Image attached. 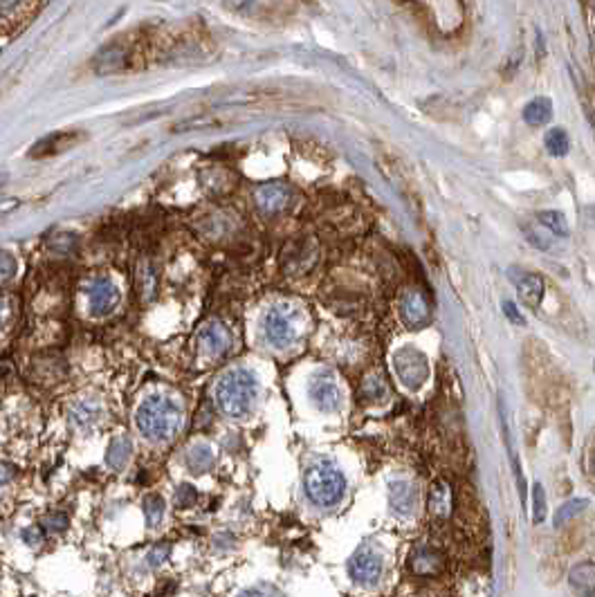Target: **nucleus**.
Wrapping results in <instances>:
<instances>
[{
	"instance_id": "nucleus-1",
	"label": "nucleus",
	"mask_w": 595,
	"mask_h": 597,
	"mask_svg": "<svg viewBox=\"0 0 595 597\" xmlns=\"http://www.w3.org/2000/svg\"><path fill=\"white\" fill-rule=\"evenodd\" d=\"M182 420H184L182 404L174 395H166V393L149 395L147 400L137 406V414H135L137 429L142 431V436H147L153 443L171 440V438L182 429Z\"/></svg>"
},
{
	"instance_id": "nucleus-2",
	"label": "nucleus",
	"mask_w": 595,
	"mask_h": 597,
	"mask_svg": "<svg viewBox=\"0 0 595 597\" xmlns=\"http://www.w3.org/2000/svg\"><path fill=\"white\" fill-rule=\"evenodd\" d=\"M256 395H259V382L252 370L247 368H232L216 384L218 406L232 418L245 416L254 406Z\"/></svg>"
},
{
	"instance_id": "nucleus-3",
	"label": "nucleus",
	"mask_w": 595,
	"mask_h": 597,
	"mask_svg": "<svg viewBox=\"0 0 595 597\" xmlns=\"http://www.w3.org/2000/svg\"><path fill=\"white\" fill-rule=\"evenodd\" d=\"M303 487H306V494L314 506L330 508V506H337L344 492H346V479H344V474L335 465H330V462H317V465H312L306 472Z\"/></svg>"
},
{
	"instance_id": "nucleus-4",
	"label": "nucleus",
	"mask_w": 595,
	"mask_h": 597,
	"mask_svg": "<svg viewBox=\"0 0 595 597\" xmlns=\"http://www.w3.org/2000/svg\"><path fill=\"white\" fill-rule=\"evenodd\" d=\"M261 330L274 348H288L297 339V317L288 306H274L263 317Z\"/></svg>"
},
{
	"instance_id": "nucleus-5",
	"label": "nucleus",
	"mask_w": 595,
	"mask_h": 597,
	"mask_svg": "<svg viewBox=\"0 0 595 597\" xmlns=\"http://www.w3.org/2000/svg\"><path fill=\"white\" fill-rule=\"evenodd\" d=\"M393 368L407 389H420L429 377L427 357L414 346H404L393 355Z\"/></svg>"
},
{
	"instance_id": "nucleus-6",
	"label": "nucleus",
	"mask_w": 595,
	"mask_h": 597,
	"mask_svg": "<svg viewBox=\"0 0 595 597\" xmlns=\"http://www.w3.org/2000/svg\"><path fill=\"white\" fill-rule=\"evenodd\" d=\"M196 343H198V353L207 357V360H220L232 348V333L222 322L214 319L200 328Z\"/></svg>"
},
{
	"instance_id": "nucleus-7",
	"label": "nucleus",
	"mask_w": 595,
	"mask_h": 597,
	"mask_svg": "<svg viewBox=\"0 0 595 597\" xmlns=\"http://www.w3.org/2000/svg\"><path fill=\"white\" fill-rule=\"evenodd\" d=\"M348 575L360 586H375L382 575V557L373 548L357 550L348 559Z\"/></svg>"
},
{
	"instance_id": "nucleus-8",
	"label": "nucleus",
	"mask_w": 595,
	"mask_h": 597,
	"mask_svg": "<svg viewBox=\"0 0 595 597\" xmlns=\"http://www.w3.org/2000/svg\"><path fill=\"white\" fill-rule=\"evenodd\" d=\"M254 203L261 214L276 216V214H281V211H285L290 207V203H293V189L283 182H268L256 189Z\"/></svg>"
},
{
	"instance_id": "nucleus-9",
	"label": "nucleus",
	"mask_w": 595,
	"mask_h": 597,
	"mask_svg": "<svg viewBox=\"0 0 595 597\" xmlns=\"http://www.w3.org/2000/svg\"><path fill=\"white\" fill-rule=\"evenodd\" d=\"M88 303H90V312L95 317H108L119 303V292L113 285V281L108 278H95L88 285Z\"/></svg>"
},
{
	"instance_id": "nucleus-10",
	"label": "nucleus",
	"mask_w": 595,
	"mask_h": 597,
	"mask_svg": "<svg viewBox=\"0 0 595 597\" xmlns=\"http://www.w3.org/2000/svg\"><path fill=\"white\" fill-rule=\"evenodd\" d=\"M400 312H402V319L409 328H420L429 322L431 317V308L427 299L420 295L416 290H407L402 299H400Z\"/></svg>"
},
{
	"instance_id": "nucleus-11",
	"label": "nucleus",
	"mask_w": 595,
	"mask_h": 597,
	"mask_svg": "<svg viewBox=\"0 0 595 597\" xmlns=\"http://www.w3.org/2000/svg\"><path fill=\"white\" fill-rule=\"evenodd\" d=\"M310 397L322 411H335L339 406V389L333 377H317L310 384Z\"/></svg>"
},
{
	"instance_id": "nucleus-12",
	"label": "nucleus",
	"mask_w": 595,
	"mask_h": 597,
	"mask_svg": "<svg viewBox=\"0 0 595 597\" xmlns=\"http://www.w3.org/2000/svg\"><path fill=\"white\" fill-rule=\"evenodd\" d=\"M568 584L579 597L595 595V562H582L568 573Z\"/></svg>"
},
{
	"instance_id": "nucleus-13",
	"label": "nucleus",
	"mask_w": 595,
	"mask_h": 597,
	"mask_svg": "<svg viewBox=\"0 0 595 597\" xmlns=\"http://www.w3.org/2000/svg\"><path fill=\"white\" fill-rule=\"evenodd\" d=\"M517 292L523 303H528L531 308H537L544 297V278L533 272H523L517 278Z\"/></svg>"
},
{
	"instance_id": "nucleus-14",
	"label": "nucleus",
	"mask_w": 595,
	"mask_h": 597,
	"mask_svg": "<svg viewBox=\"0 0 595 597\" xmlns=\"http://www.w3.org/2000/svg\"><path fill=\"white\" fill-rule=\"evenodd\" d=\"M414 564V570H416V575L420 577H431L436 575L438 570L443 568V557L436 552L434 548H427V546H422L418 550V555L412 559Z\"/></svg>"
},
{
	"instance_id": "nucleus-15",
	"label": "nucleus",
	"mask_w": 595,
	"mask_h": 597,
	"mask_svg": "<svg viewBox=\"0 0 595 597\" xmlns=\"http://www.w3.org/2000/svg\"><path fill=\"white\" fill-rule=\"evenodd\" d=\"M130 454H133V445H130L128 438L126 436L115 438L108 445V452H106V465L110 470H122L130 460Z\"/></svg>"
},
{
	"instance_id": "nucleus-16",
	"label": "nucleus",
	"mask_w": 595,
	"mask_h": 597,
	"mask_svg": "<svg viewBox=\"0 0 595 597\" xmlns=\"http://www.w3.org/2000/svg\"><path fill=\"white\" fill-rule=\"evenodd\" d=\"M99 416H101V406L95 400H81V402H76L70 411L72 422L81 429H90L92 424L99 420Z\"/></svg>"
},
{
	"instance_id": "nucleus-17",
	"label": "nucleus",
	"mask_w": 595,
	"mask_h": 597,
	"mask_svg": "<svg viewBox=\"0 0 595 597\" xmlns=\"http://www.w3.org/2000/svg\"><path fill=\"white\" fill-rule=\"evenodd\" d=\"M74 135H70V132H57V135H52V137H45L38 142L34 149L30 151L32 157H47V155H55L63 149H68V146H72L74 142Z\"/></svg>"
},
{
	"instance_id": "nucleus-18",
	"label": "nucleus",
	"mask_w": 595,
	"mask_h": 597,
	"mask_svg": "<svg viewBox=\"0 0 595 597\" xmlns=\"http://www.w3.org/2000/svg\"><path fill=\"white\" fill-rule=\"evenodd\" d=\"M157 272L153 265L144 263L140 265V272H137V295L144 303H151L157 295Z\"/></svg>"
},
{
	"instance_id": "nucleus-19",
	"label": "nucleus",
	"mask_w": 595,
	"mask_h": 597,
	"mask_svg": "<svg viewBox=\"0 0 595 597\" xmlns=\"http://www.w3.org/2000/svg\"><path fill=\"white\" fill-rule=\"evenodd\" d=\"M550 117H552V103L548 97H537L523 108V119H526V124H531V126L546 124V122H550Z\"/></svg>"
},
{
	"instance_id": "nucleus-20",
	"label": "nucleus",
	"mask_w": 595,
	"mask_h": 597,
	"mask_svg": "<svg viewBox=\"0 0 595 597\" xmlns=\"http://www.w3.org/2000/svg\"><path fill=\"white\" fill-rule=\"evenodd\" d=\"M414 503H416V489L412 485L404 481L391 485V506L395 512L409 514L414 510Z\"/></svg>"
},
{
	"instance_id": "nucleus-21",
	"label": "nucleus",
	"mask_w": 595,
	"mask_h": 597,
	"mask_svg": "<svg viewBox=\"0 0 595 597\" xmlns=\"http://www.w3.org/2000/svg\"><path fill=\"white\" fill-rule=\"evenodd\" d=\"M187 465L193 474H205L214 465V452L207 445H196L187 452Z\"/></svg>"
},
{
	"instance_id": "nucleus-22",
	"label": "nucleus",
	"mask_w": 595,
	"mask_h": 597,
	"mask_svg": "<svg viewBox=\"0 0 595 597\" xmlns=\"http://www.w3.org/2000/svg\"><path fill=\"white\" fill-rule=\"evenodd\" d=\"M142 510H144V516H147V523L149 528H157L162 521V516H164V501L160 494H149L147 499H144L142 503Z\"/></svg>"
},
{
	"instance_id": "nucleus-23",
	"label": "nucleus",
	"mask_w": 595,
	"mask_h": 597,
	"mask_svg": "<svg viewBox=\"0 0 595 597\" xmlns=\"http://www.w3.org/2000/svg\"><path fill=\"white\" fill-rule=\"evenodd\" d=\"M539 222L544 224V227H548L552 234L568 236V222H566L564 214H560V211H541Z\"/></svg>"
},
{
	"instance_id": "nucleus-24",
	"label": "nucleus",
	"mask_w": 595,
	"mask_h": 597,
	"mask_svg": "<svg viewBox=\"0 0 595 597\" xmlns=\"http://www.w3.org/2000/svg\"><path fill=\"white\" fill-rule=\"evenodd\" d=\"M546 149L555 157H562V155L568 153V135L562 128H552L548 132V135H546Z\"/></svg>"
},
{
	"instance_id": "nucleus-25",
	"label": "nucleus",
	"mask_w": 595,
	"mask_h": 597,
	"mask_svg": "<svg viewBox=\"0 0 595 597\" xmlns=\"http://www.w3.org/2000/svg\"><path fill=\"white\" fill-rule=\"evenodd\" d=\"M586 506H589L586 499H573V501L564 503V506L557 510V514H555V525H562V523H566L568 519H573V516H577Z\"/></svg>"
},
{
	"instance_id": "nucleus-26",
	"label": "nucleus",
	"mask_w": 595,
	"mask_h": 597,
	"mask_svg": "<svg viewBox=\"0 0 595 597\" xmlns=\"http://www.w3.org/2000/svg\"><path fill=\"white\" fill-rule=\"evenodd\" d=\"M385 382H382L380 375L371 373V375H366L364 382H362V393L364 397H375V400H380V397H385Z\"/></svg>"
},
{
	"instance_id": "nucleus-27",
	"label": "nucleus",
	"mask_w": 595,
	"mask_h": 597,
	"mask_svg": "<svg viewBox=\"0 0 595 597\" xmlns=\"http://www.w3.org/2000/svg\"><path fill=\"white\" fill-rule=\"evenodd\" d=\"M76 245V236L70 234V232H57L55 236L50 238V247L55 249V251H61V254H68V251H72Z\"/></svg>"
},
{
	"instance_id": "nucleus-28",
	"label": "nucleus",
	"mask_w": 595,
	"mask_h": 597,
	"mask_svg": "<svg viewBox=\"0 0 595 597\" xmlns=\"http://www.w3.org/2000/svg\"><path fill=\"white\" fill-rule=\"evenodd\" d=\"M533 503H535V512H533V521L535 523H541L544 521V516H546V494H544V487H541V483H535L533 485Z\"/></svg>"
},
{
	"instance_id": "nucleus-29",
	"label": "nucleus",
	"mask_w": 595,
	"mask_h": 597,
	"mask_svg": "<svg viewBox=\"0 0 595 597\" xmlns=\"http://www.w3.org/2000/svg\"><path fill=\"white\" fill-rule=\"evenodd\" d=\"M14 274H16V258L11 256L9 251L0 249V283L9 281Z\"/></svg>"
},
{
	"instance_id": "nucleus-30",
	"label": "nucleus",
	"mask_w": 595,
	"mask_h": 597,
	"mask_svg": "<svg viewBox=\"0 0 595 597\" xmlns=\"http://www.w3.org/2000/svg\"><path fill=\"white\" fill-rule=\"evenodd\" d=\"M196 499H198L196 487L189 485V483H184V485L178 487V492H176V506L178 508H189V506H193V503H196Z\"/></svg>"
},
{
	"instance_id": "nucleus-31",
	"label": "nucleus",
	"mask_w": 595,
	"mask_h": 597,
	"mask_svg": "<svg viewBox=\"0 0 595 597\" xmlns=\"http://www.w3.org/2000/svg\"><path fill=\"white\" fill-rule=\"evenodd\" d=\"M45 528L52 530V533H63V530L68 528V516H65L63 512L50 514L47 519H45Z\"/></svg>"
},
{
	"instance_id": "nucleus-32",
	"label": "nucleus",
	"mask_w": 595,
	"mask_h": 597,
	"mask_svg": "<svg viewBox=\"0 0 595 597\" xmlns=\"http://www.w3.org/2000/svg\"><path fill=\"white\" fill-rule=\"evenodd\" d=\"M169 552H171V546H169V543H162V546H155V548L149 552V557H147V559H149V566H153V568H155V566H160V564L166 559V557H169Z\"/></svg>"
},
{
	"instance_id": "nucleus-33",
	"label": "nucleus",
	"mask_w": 595,
	"mask_h": 597,
	"mask_svg": "<svg viewBox=\"0 0 595 597\" xmlns=\"http://www.w3.org/2000/svg\"><path fill=\"white\" fill-rule=\"evenodd\" d=\"M23 539H25L28 546H38V543L43 541V530L41 528H28L23 533Z\"/></svg>"
},
{
	"instance_id": "nucleus-34",
	"label": "nucleus",
	"mask_w": 595,
	"mask_h": 597,
	"mask_svg": "<svg viewBox=\"0 0 595 597\" xmlns=\"http://www.w3.org/2000/svg\"><path fill=\"white\" fill-rule=\"evenodd\" d=\"M504 312H506V317L512 324H517V326L523 324V317H521V312L517 310V306H514L512 301H504Z\"/></svg>"
},
{
	"instance_id": "nucleus-35",
	"label": "nucleus",
	"mask_w": 595,
	"mask_h": 597,
	"mask_svg": "<svg viewBox=\"0 0 595 597\" xmlns=\"http://www.w3.org/2000/svg\"><path fill=\"white\" fill-rule=\"evenodd\" d=\"M14 476H16L14 465H9V462H0V485H7Z\"/></svg>"
},
{
	"instance_id": "nucleus-36",
	"label": "nucleus",
	"mask_w": 595,
	"mask_h": 597,
	"mask_svg": "<svg viewBox=\"0 0 595 597\" xmlns=\"http://www.w3.org/2000/svg\"><path fill=\"white\" fill-rule=\"evenodd\" d=\"M238 597H281L279 593H274L270 589H249L245 593H241Z\"/></svg>"
},
{
	"instance_id": "nucleus-37",
	"label": "nucleus",
	"mask_w": 595,
	"mask_h": 597,
	"mask_svg": "<svg viewBox=\"0 0 595 597\" xmlns=\"http://www.w3.org/2000/svg\"><path fill=\"white\" fill-rule=\"evenodd\" d=\"M9 317H11V303H9V299L0 297V328L9 322Z\"/></svg>"
},
{
	"instance_id": "nucleus-38",
	"label": "nucleus",
	"mask_w": 595,
	"mask_h": 597,
	"mask_svg": "<svg viewBox=\"0 0 595 597\" xmlns=\"http://www.w3.org/2000/svg\"><path fill=\"white\" fill-rule=\"evenodd\" d=\"M591 472H593V474H595V454H593V456H591Z\"/></svg>"
}]
</instances>
